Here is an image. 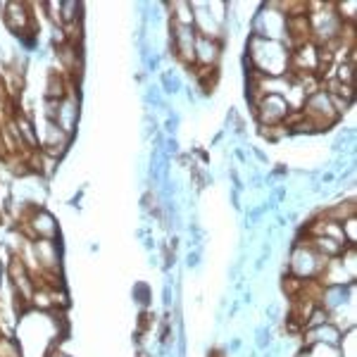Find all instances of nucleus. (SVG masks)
Wrapping results in <instances>:
<instances>
[{
	"label": "nucleus",
	"instance_id": "f257e3e1",
	"mask_svg": "<svg viewBox=\"0 0 357 357\" xmlns=\"http://www.w3.org/2000/svg\"><path fill=\"white\" fill-rule=\"evenodd\" d=\"M245 55L250 57V65L255 74L264 79H279L286 77L291 69V50L281 41H267V38L252 36L248 38Z\"/></svg>",
	"mask_w": 357,
	"mask_h": 357
},
{
	"label": "nucleus",
	"instance_id": "1a4fd4ad",
	"mask_svg": "<svg viewBox=\"0 0 357 357\" xmlns=\"http://www.w3.org/2000/svg\"><path fill=\"white\" fill-rule=\"evenodd\" d=\"M238 348H241V341H238V338H234L231 345H229V353H236Z\"/></svg>",
	"mask_w": 357,
	"mask_h": 357
},
{
	"label": "nucleus",
	"instance_id": "6e6552de",
	"mask_svg": "<svg viewBox=\"0 0 357 357\" xmlns=\"http://www.w3.org/2000/svg\"><path fill=\"white\" fill-rule=\"evenodd\" d=\"M267 314L276 321V317H279V305H269V307H267Z\"/></svg>",
	"mask_w": 357,
	"mask_h": 357
},
{
	"label": "nucleus",
	"instance_id": "39448f33",
	"mask_svg": "<svg viewBox=\"0 0 357 357\" xmlns=\"http://www.w3.org/2000/svg\"><path fill=\"white\" fill-rule=\"evenodd\" d=\"M269 345H272V329H269V326H260V329H257V348L267 350Z\"/></svg>",
	"mask_w": 357,
	"mask_h": 357
},
{
	"label": "nucleus",
	"instance_id": "0eeeda50",
	"mask_svg": "<svg viewBox=\"0 0 357 357\" xmlns=\"http://www.w3.org/2000/svg\"><path fill=\"white\" fill-rule=\"evenodd\" d=\"M186 264H188V267H198V264H200V252L198 250H193V252H188V257H186Z\"/></svg>",
	"mask_w": 357,
	"mask_h": 357
},
{
	"label": "nucleus",
	"instance_id": "f03ea898",
	"mask_svg": "<svg viewBox=\"0 0 357 357\" xmlns=\"http://www.w3.org/2000/svg\"><path fill=\"white\" fill-rule=\"evenodd\" d=\"M326 262H329L326 257H321L319 252L312 250V245L307 243V238H298L289 252L286 272L293 274L296 279H303V281L319 279V274L324 272Z\"/></svg>",
	"mask_w": 357,
	"mask_h": 357
},
{
	"label": "nucleus",
	"instance_id": "20e7f679",
	"mask_svg": "<svg viewBox=\"0 0 357 357\" xmlns=\"http://www.w3.org/2000/svg\"><path fill=\"white\" fill-rule=\"evenodd\" d=\"M355 212H357L355 200L350 198V200H341V203L326 207V210H321L319 215H321V217H326V220H331V222H338V224H341V222H345V220H350V217H355Z\"/></svg>",
	"mask_w": 357,
	"mask_h": 357
},
{
	"label": "nucleus",
	"instance_id": "7ed1b4c3",
	"mask_svg": "<svg viewBox=\"0 0 357 357\" xmlns=\"http://www.w3.org/2000/svg\"><path fill=\"white\" fill-rule=\"evenodd\" d=\"M252 112H255L257 122H260L262 126H279V124L286 122L291 107H289V102H286L284 96L267 93V96H262L260 100L255 102Z\"/></svg>",
	"mask_w": 357,
	"mask_h": 357
},
{
	"label": "nucleus",
	"instance_id": "423d86ee",
	"mask_svg": "<svg viewBox=\"0 0 357 357\" xmlns=\"http://www.w3.org/2000/svg\"><path fill=\"white\" fill-rule=\"evenodd\" d=\"M134 301L141 303V305H148V301H151V289H148V284H136L134 286Z\"/></svg>",
	"mask_w": 357,
	"mask_h": 357
},
{
	"label": "nucleus",
	"instance_id": "9d476101",
	"mask_svg": "<svg viewBox=\"0 0 357 357\" xmlns=\"http://www.w3.org/2000/svg\"><path fill=\"white\" fill-rule=\"evenodd\" d=\"M3 276H5V267L0 264V289H3Z\"/></svg>",
	"mask_w": 357,
	"mask_h": 357
}]
</instances>
